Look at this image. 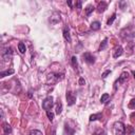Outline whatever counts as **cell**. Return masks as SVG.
Wrapping results in <instances>:
<instances>
[{
    "label": "cell",
    "instance_id": "obj_17",
    "mask_svg": "<svg viewBox=\"0 0 135 135\" xmlns=\"http://www.w3.org/2000/svg\"><path fill=\"white\" fill-rule=\"evenodd\" d=\"M91 28L93 31H98L100 28V22L99 21H94L91 23Z\"/></svg>",
    "mask_w": 135,
    "mask_h": 135
},
{
    "label": "cell",
    "instance_id": "obj_10",
    "mask_svg": "<svg viewBox=\"0 0 135 135\" xmlns=\"http://www.w3.org/2000/svg\"><path fill=\"white\" fill-rule=\"evenodd\" d=\"M132 28L131 27H126V28H123L122 31H124V32H127V34H124V35H121L123 38H133V37H135V32L134 31H131Z\"/></svg>",
    "mask_w": 135,
    "mask_h": 135
},
{
    "label": "cell",
    "instance_id": "obj_6",
    "mask_svg": "<svg viewBox=\"0 0 135 135\" xmlns=\"http://www.w3.org/2000/svg\"><path fill=\"white\" fill-rule=\"evenodd\" d=\"M60 20H61L60 14H59L58 12H53L52 15H51V17H50V22H51L52 24H56V23H58Z\"/></svg>",
    "mask_w": 135,
    "mask_h": 135
},
{
    "label": "cell",
    "instance_id": "obj_28",
    "mask_svg": "<svg viewBox=\"0 0 135 135\" xmlns=\"http://www.w3.org/2000/svg\"><path fill=\"white\" fill-rule=\"evenodd\" d=\"M30 135H43L42 132H40L39 130H32L30 132Z\"/></svg>",
    "mask_w": 135,
    "mask_h": 135
},
{
    "label": "cell",
    "instance_id": "obj_33",
    "mask_svg": "<svg viewBox=\"0 0 135 135\" xmlns=\"http://www.w3.org/2000/svg\"><path fill=\"white\" fill-rule=\"evenodd\" d=\"M119 5H120V7L123 9V8H124V5H127V2H126V1H120V2H119Z\"/></svg>",
    "mask_w": 135,
    "mask_h": 135
},
{
    "label": "cell",
    "instance_id": "obj_36",
    "mask_svg": "<svg viewBox=\"0 0 135 135\" xmlns=\"http://www.w3.org/2000/svg\"><path fill=\"white\" fill-rule=\"evenodd\" d=\"M132 74H133V77H134V79H135V71H133Z\"/></svg>",
    "mask_w": 135,
    "mask_h": 135
},
{
    "label": "cell",
    "instance_id": "obj_18",
    "mask_svg": "<svg viewBox=\"0 0 135 135\" xmlns=\"http://www.w3.org/2000/svg\"><path fill=\"white\" fill-rule=\"evenodd\" d=\"M18 50H19V52H20L21 54H24L25 51H26L25 44H24L23 42H19V43H18Z\"/></svg>",
    "mask_w": 135,
    "mask_h": 135
},
{
    "label": "cell",
    "instance_id": "obj_34",
    "mask_svg": "<svg viewBox=\"0 0 135 135\" xmlns=\"http://www.w3.org/2000/svg\"><path fill=\"white\" fill-rule=\"evenodd\" d=\"M130 118H131L132 122H135V112H133V113L130 115Z\"/></svg>",
    "mask_w": 135,
    "mask_h": 135
},
{
    "label": "cell",
    "instance_id": "obj_19",
    "mask_svg": "<svg viewBox=\"0 0 135 135\" xmlns=\"http://www.w3.org/2000/svg\"><path fill=\"white\" fill-rule=\"evenodd\" d=\"M108 45V38H104L103 41L100 43V46H99V51H103Z\"/></svg>",
    "mask_w": 135,
    "mask_h": 135
},
{
    "label": "cell",
    "instance_id": "obj_26",
    "mask_svg": "<svg viewBox=\"0 0 135 135\" xmlns=\"http://www.w3.org/2000/svg\"><path fill=\"white\" fill-rule=\"evenodd\" d=\"M128 107H129V109H132V110H135V98H133L130 102H129V104H128Z\"/></svg>",
    "mask_w": 135,
    "mask_h": 135
},
{
    "label": "cell",
    "instance_id": "obj_9",
    "mask_svg": "<svg viewBox=\"0 0 135 135\" xmlns=\"http://www.w3.org/2000/svg\"><path fill=\"white\" fill-rule=\"evenodd\" d=\"M122 54H123V49H122V46L118 45V46L115 47V50H114V52H113V57H114V58H118V57H120Z\"/></svg>",
    "mask_w": 135,
    "mask_h": 135
},
{
    "label": "cell",
    "instance_id": "obj_29",
    "mask_svg": "<svg viewBox=\"0 0 135 135\" xmlns=\"http://www.w3.org/2000/svg\"><path fill=\"white\" fill-rule=\"evenodd\" d=\"M126 130H127V133H129L130 135H133V133H134V130H133V128H132L131 126H127Z\"/></svg>",
    "mask_w": 135,
    "mask_h": 135
},
{
    "label": "cell",
    "instance_id": "obj_27",
    "mask_svg": "<svg viewBox=\"0 0 135 135\" xmlns=\"http://www.w3.org/2000/svg\"><path fill=\"white\" fill-rule=\"evenodd\" d=\"M46 116H47V118H49L50 121H53V119H54V113H52L51 111H47L46 112Z\"/></svg>",
    "mask_w": 135,
    "mask_h": 135
},
{
    "label": "cell",
    "instance_id": "obj_31",
    "mask_svg": "<svg viewBox=\"0 0 135 135\" xmlns=\"http://www.w3.org/2000/svg\"><path fill=\"white\" fill-rule=\"evenodd\" d=\"M76 5H77L78 11H80V9L82 8V2H81V1H77V2H76Z\"/></svg>",
    "mask_w": 135,
    "mask_h": 135
},
{
    "label": "cell",
    "instance_id": "obj_5",
    "mask_svg": "<svg viewBox=\"0 0 135 135\" xmlns=\"http://www.w3.org/2000/svg\"><path fill=\"white\" fill-rule=\"evenodd\" d=\"M65 97H66V102H68V105H73V104L76 102V95H75L73 92L68 91V92H66Z\"/></svg>",
    "mask_w": 135,
    "mask_h": 135
},
{
    "label": "cell",
    "instance_id": "obj_8",
    "mask_svg": "<svg viewBox=\"0 0 135 135\" xmlns=\"http://www.w3.org/2000/svg\"><path fill=\"white\" fill-rule=\"evenodd\" d=\"M128 78H129V73H128V72H122V73L120 74L118 80L116 81V84H117V83H123L124 81L128 80ZM116 84H115V85H116Z\"/></svg>",
    "mask_w": 135,
    "mask_h": 135
},
{
    "label": "cell",
    "instance_id": "obj_16",
    "mask_svg": "<svg viewBox=\"0 0 135 135\" xmlns=\"http://www.w3.org/2000/svg\"><path fill=\"white\" fill-rule=\"evenodd\" d=\"M101 117H102V113H97V114L91 115L90 118H89V120H90V121H95V120H97V119H100Z\"/></svg>",
    "mask_w": 135,
    "mask_h": 135
},
{
    "label": "cell",
    "instance_id": "obj_21",
    "mask_svg": "<svg viewBox=\"0 0 135 135\" xmlns=\"http://www.w3.org/2000/svg\"><path fill=\"white\" fill-rule=\"evenodd\" d=\"M71 63H72V66H73L74 69H77L78 63H77V58H76V56H72V58H71Z\"/></svg>",
    "mask_w": 135,
    "mask_h": 135
},
{
    "label": "cell",
    "instance_id": "obj_1",
    "mask_svg": "<svg viewBox=\"0 0 135 135\" xmlns=\"http://www.w3.org/2000/svg\"><path fill=\"white\" fill-rule=\"evenodd\" d=\"M113 132L115 135H126V126L121 121H116L113 124Z\"/></svg>",
    "mask_w": 135,
    "mask_h": 135
},
{
    "label": "cell",
    "instance_id": "obj_11",
    "mask_svg": "<svg viewBox=\"0 0 135 135\" xmlns=\"http://www.w3.org/2000/svg\"><path fill=\"white\" fill-rule=\"evenodd\" d=\"M74 129L71 128L66 122L64 124V131H63V135H74Z\"/></svg>",
    "mask_w": 135,
    "mask_h": 135
},
{
    "label": "cell",
    "instance_id": "obj_30",
    "mask_svg": "<svg viewBox=\"0 0 135 135\" xmlns=\"http://www.w3.org/2000/svg\"><path fill=\"white\" fill-rule=\"evenodd\" d=\"M109 74H111V71H110V70H107L105 72H103V73H102V75H101V77H102V78L104 79V78H107V76H108Z\"/></svg>",
    "mask_w": 135,
    "mask_h": 135
},
{
    "label": "cell",
    "instance_id": "obj_24",
    "mask_svg": "<svg viewBox=\"0 0 135 135\" xmlns=\"http://www.w3.org/2000/svg\"><path fill=\"white\" fill-rule=\"evenodd\" d=\"M115 19H116V14L114 13V14H112V16H111V17L109 18V20L107 21V24H108V25H111V24L114 22Z\"/></svg>",
    "mask_w": 135,
    "mask_h": 135
},
{
    "label": "cell",
    "instance_id": "obj_25",
    "mask_svg": "<svg viewBox=\"0 0 135 135\" xmlns=\"http://www.w3.org/2000/svg\"><path fill=\"white\" fill-rule=\"evenodd\" d=\"M93 135H107V132L104 130H102V129H99V130H96L93 133Z\"/></svg>",
    "mask_w": 135,
    "mask_h": 135
},
{
    "label": "cell",
    "instance_id": "obj_4",
    "mask_svg": "<svg viewBox=\"0 0 135 135\" xmlns=\"http://www.w3.org/2000/svg\"><path fill=\"white\" fill-rule=\"evenodd\" d=\"M12 55H13V49L11 46H7L2 51V58L4 61H8L11 59Z\"/></svg>",
    "mask_w": 135,
    "mask_h": 135
},
{
    "label": "cell",
    "instance_id": "obj_22",
    "mask_svg": "<svg viewBox=\"0 0 135 135\" xmlns=\"http://www.w3.org/2000/svg\"><path fill=\"white\" fill-rule=\"evenodd\" d=\"M62 112V103L60 102V100L57 102V105H56V114H60Z\"/></svg>",
    "mask_w": 135,
    "mask_h": 135
},
{
    "label": "cell",
    "instance_id": "obj_32",
    "mask_svg": "<svg viewBox=\"0 0 135 135\" xmlns=\"http://www.w3.org/2000/svg\"><path fill=\"white\" fill-rule=\"evenodd\" d=\"M78 82H79V84H80V85H84V84H85V80H84L82 77H81V78H79V81H78Z\"/></svg>",
    "mask_w": 135,
    "mask_h": 135
},
{
    "label": "cell",
    "instance_id": "obj_37",
    "mask_svg": "<svg viewBox=\"0 0 135 135\" xmlns=\"http://www.w3.org/2000/svg\"><path fill=\"white\" fill-rule=\"evenodd\" d=\"M3 135H9V134H3Z\"/></svg>",
    "mask_w": 135,
    "mask_h": 135
},
{
    "label": "cell",
    "instance_id": "obj_3",
    "mask_svg": "<svg viewBox=\"0 0 135 135\" xmlns=\"http://www.w3.org/2000/svg\"><path fill=\"white\" fill-rule=\"evenodd\" d=\"M54 105V98L53 96H47L46 98H44V100L42 101V108L47 112L50 111Z\"/></svg>",
    "mask_w": 135,
    "mask_h": 135
},
{
    "label": "cell",
    "instance_id": "obj_20",
    "mask_svg": "<svg viewBox=\"0 0 135 135\" xmlns=\"http://www.w3.org/2000/svg\"><path fill=\"white\" fill-rule=\"evenodd\" d=\"M109 98H110V95H109L108 93H104V94L101 95V97H100V101H101L102 103H105V102L108 101Z\"/></svg>",
    "mask_w": 135,
    "mask_h": 135
},
{
    "label": "cell",
    "instance_id": "obj_13",
    "mask_svg": "<svg viewBox=\"0 0 135 135\" xmlns=\"http://www.w3.org/2000/svg\"><path fill=\"white\" fill-rule=\"evenodd\" d=\"M62 33H63V37H64V39H65L68 42H71V41H72V38H71V34H70V30H69V27H64Z\"/></svg>",
    "mask_w": 135,
    "mask_h": 135
},
{
    "label": "cell",
    "instance_id": "obj_35",
    "mask_svg": "<svg viewBox=\"0 0 135 135\" xmlns=\"http://www.w3.org/2000/svg\"><path fill=\"white\" fill-rule=\"evenodd\" d=\"M68 4H69L70 7H72V2H71V1H68Z\"/></svg>",
    "mask_w": 135,
    "mask_h": 135
},
{
    "label": "cell",
    "instance_id": "obj_2",
    "mask_svg": "<svg viewBox=\"0 0 135 135\" xmlns=\"http://www.w3.org/2000/svg\"><path fill=\"white\" fill-rule=\"evenodd\" d=\"M64 78V74L59 73H51L47 75V83H55L59 80H62Z\"/></svg>",
    "mask_w": 135,
    "mask_h": 135
},
{
    "label": "cell",
    "instance_id": "obj_14",
    "mask_svg": "<svg viewBox=\"0 0 135 135\" xmlns=\"http://www.w3.org/2000/svg\"><path fill=\"white\" fill-rule=\"evenodd\" d=\"M2 126H3L2 129H3L4 134H11V133H12V128H11V126H9L7 122H3Z\"/></svg>",
    "mask_w": 135,
    "mask_h": 135
},
{
    "label": "cell",
    "instance_id": "obj_15",
    "mask_svg": "<svg viewBox=\"0 0 135 135\" xmlns=\"http://www.w3.org/2000/svg\"><path fill=\"white\" fill-rule=\"evenodd\" d=\"M14 73H15V71H14L13 69H9V70H5V71H2V72H0V77H1V78H3V77H5V76L12 75V74H14Z\"/></svg>",
    "mask_w": 135,
    "mask_h": 135
},
{
    "label": "cell",
    "instance_id": "obj_12",
    "mask_svg": "<svg viewBox=\"0 0 135 135\" xmlns=\"http://www.w3.org/2000/svg\"><path fill=\"white\" fill-rule=\"evenodd\" d=\"M107 8H108V4H107L104 1H101V2H99V3H98L97 12H98V13H102V12H104Z\"/></svg>",
    "mask_w": 135,
    "mask_h": 135
},
{
    "label": "cell",
    "instance_id": "obj_23",
    "mask_svg": "<svg viewBox=\"0 0 135 135\" xmlns=\"http://www.w3.org/2000/svg\"><path fill=\"white\" fill-rule=\"evenodd\" d=\"M94 8H95V7H94L93 5H91V4H90V5H88V6H86V8H85V15H86V16H90V14L94 11Z\"/></svg>",
    "mask_w": 135,
    "mask_h": 135
},
{
    "label": "cell",
    "instance_id": "obj_7",
    "mask_svg": "<svg viewBox=\"0 0 135 135\" xmlns=\"http://www.w3.org/2000/svg\"><path fill=\"white\" fill-rule=\"evenodd\" d=\"M82 57H83V60H84L86 63H89V64H93V63L95 62V57H94L91 53H89V52L84 53V54L82 55Z\"/></svg>",
    "mask_w": 135,
    "mask_h": 135
}]
</instances>
